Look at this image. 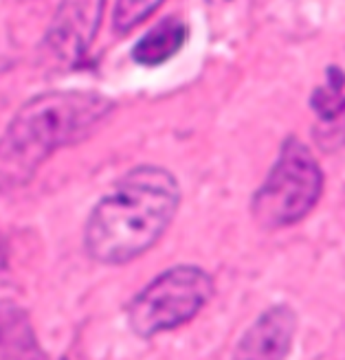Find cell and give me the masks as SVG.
I'll use <instances>...</instances> for the list:
<instances>
[{
  "instance_id": "obj_1",
  "label": "cell",
  "mask_w": 345,
  "mask_h": 360,
  "mask_svg": "<svg viewBox=\"0 0 345 360\" xmlns=\"http://www.w3.org/2000/svg\"><path fill=\"white\" fill-rule=\"evenodd\" d=\"M180 205L176 178L163 167L141 165L117 180L86 224V250L101 264H128L156 246Z\"/></svg>"
},
{
  "instance_id": "obj_2",
  "label": "cell",
  "mask_w": 345,
  "mask_h": 360,
  "mask_svg": "<svg viewBox=\"0 0 345 360\" xmlns=\"http://www.w3.org/2000/svg\"><path fill=\"white\" fill-rule=\"evenodd\" d=\"M113 110V99L88 90L46 93L27 101L0 136V189L29 183L53 152L88 136Z\"/></svg>"
},
{
  "instance_id": "obj_3",
  "label": "cell",
  "mask_w": 345,
  "mask_h": 360,
  "mask_svg": "<svg viewBox=\"0 0 345 360\" xmlns=\"http://www.w3.org/2000/svg\"><path fill=\"white\" fill-rule=\"evenodd\" d=\"M323 193V172L313 150L299 139H288L277 163L253 195L251 213L260 226L275 231L301 222Z\"/></svg>"
},
{
  "instance_id": "obj_4",
  "label": "cell",
  "mask_w": 345,
  "mask_h": 360,
  "mask_svg": "<svg viewBox=\"0 0 345 360\" xmlns=\"http://www.w3.org/2000/svg\"><path fill=\"white\" fill-rule=\"evenodd\" d=\"M213 288L209 273L198 266H176L168 270L130 303L128 323L132 332L150 338L185 326L211 301Z\"/></svg>"
},
{
  "instance_id": "obj_5",
  "label": "cell",
  "mask_w": 345,
  "mask_h": 360,
  "mask_svg": "<svg viewBox=\"0 0 345 360\" xmlns=\"http://www.w3.org/2000/svg\"><path fill=\"white\" fill-rule=\"evenodd\" d=\"M106 0H62L46 31V46L62 64H77L93 46Z\"/></svg>"
},
{
  "instance_id": "obj_6",
  "label": "cell",
  "mask_w": 345,
  "mask_h": 360,
  "mask_svg": "<svg viewBox=\"0 0 345 360\" xmlns=\"http://www.w3.org/2000/svg\"><path fill=\"white\" fill-rule=\"evenodd\" d=\"M297 312L290 305H275L266 310L242 336L235 347L238 358H286L293 349L297 334Z\"/></svg>"
},
{
  "instance_id": "obj_7",
  "label": "cell",
  "mask_w": 345,
  "mask_h": 360,
  "mask_svg": "<svg viewBox=\"0 0 345 360\" xmlns=\"http://www.w3.org/2000/svg\"><path fill=\"white\" fill-rule=\"evenodd\" d=\"M189 27L180 18H168L156 25L145 38L134 46L132 58L143 66H158L174 58L187 40Z\"/></svg>"
},
{
  "instance_id": "obj_8",
  "label": "cell",
  "mask_w": 345,
  "mask_h": 360,
  "mask_svg": "<svg viewBox=\"0 0 345 360\" xmlns=\"http://www.w3.org/2000/svg\"><path fill=\"white\" fill-rule=\"evenodd\" d=\"M315 128V141L323 152L345 150V99H339L332 108L319 115Z\"/></svg>"
},
{
  "instance_id": "obj_9",
  "label": "cell",
  "mask_w": 345,
  "mask_h": 360,
  "mask_svg": "<svg viewBox=\"0 0 345 360\" xmlns=\"http://www.w3.org/2000/svg\"><path fill=\"white\" fill-rule=\"evenodd\" d=\"M163 0H117L115 7V29L119 33H125L141 25L145 18L152 15Z\"/></svg>"
}]
</instances>
